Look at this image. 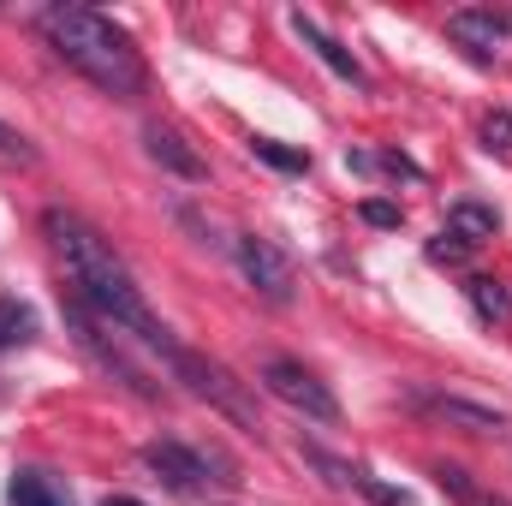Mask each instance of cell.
<instances>
[{
  "mask_svg": "<svg viewBox=\"0 0 512 506\" xmlns=\"http://www.w3.org/2000/svg\"><path fill=\"white\" fill-rule=\"evenodd\" d=\"M435 483H441V495H453L459 506H501V501H489V495L471 483V471H459V465H435Z\"/></svg>",
  "mask_w": 512,
  "mask_h": 506,
  "instance_id": "2e32d148",
  "label": "cell"
},
{
  "mask_svg": "<svg viewBox=\"0 0 512 506\" xmlns=\"http://www.w3.org/2000/svg\"><path fill=\"white\" fill-rule=\"evenodd\" d=\"M0 155H24V161H30L36 149H30V137H24V131H12L6 120H0Z\"/></svg>",
  "mask_w": 512,
  "mask_h": 506,
  "instance_id": "603a6c76",
  "label": "cell"
},
{
  "mask_svg": "<svg viewBox=\"0 0 512 506\" xmlns=\"http://www.w3.org/2000/svg\"><path fill=\"white\" fill-rule=\"evenodd\" d=\"M364 221H370V227H399L405 215H399V203H382V197H370V203H364Z\"/></svg>",
  "mask_w": 512,
  "mask_h": 506,
  "instance_id": "7402d4cb",
  "label": "cell"
},
{
  "mask_svg": "<svg viewBox=\"0 0 512 506\" xmlns=\"http://www.w3.org/2000/svg\"><path fill=\"white\" fill-rule=\"evenodd\" d=\"M143 459H149V471H155L173 495H197L203 483H215V477H209V459L191 453V447H179V441H149Z\"/></svg>",
  "mask_w": 512,
  "mask_h": 506,
  "instance_id": "ba28073f",
  "label": "cell"
},
{
  "mask_svg": "<svg viewBox=\"0 0 512 506\" xmlns=\"http://www.w3.org/2000/svg\"><path fill=\"white\" fill-rule=\"evenodd\" d=\"M66 322H72V334H78V346H84V352H90V358H96V364H102L108 376H120V381L131 387V393H143V399H155V393H161L155 381L143 376V364H137V358H131L126 346L114 340V334H120L114 322H102V316H90L84 304H72V310H66Z\"/></svg>",
  "mask_w": 512,
  "mask_h": 506,
  "instance_id": "277c9868",
  "label": "cell"
},
{
  "mask_svg": "<svg viewBox=\"0 0 512 506\" xmlns=\"http://www.w3.org/2000/svg\"><path fill=\"white\" fill-rule=\"evenodd\" d=\"M358 495L376 501V506H417L405 489H393V483H382V477H364V471H358Z\"/></svg>",
  "mask_w": 512,
  "mask_h": 506,
  "instance_id": "ffe728a7",
  "label": "cell"
},
{
  "mask_svg": "<svg viewBox=\"0 0 512 506\" xmlns=\"http://www.w3.org/2000/svg\"><path fill=\"white\" fill-rule=\"evenodd\" d=\"M292 30H298V36H304V42L316 48V60H322V66H328L334 78H346V84H364V66H358V60H352V54H346V48H340V42H334V36L322 30V24H316V18L292 12Z\"/></svg>",
  "mask_w": 512,
  "mask_h": 506,
  "instance_id": "8fae6325",
  "label": "cell"
},
{
  "mask_svg": "<svg viewBox=\"0 0 512 506\" xmlns=\"http://www.w3.org/2000/svg\"><path fill=\"white\" fill-rule=\"evenodd\" d=\"M411 399H417V411H429L435 423H453V429H465V435H501V429H507L501 411H489V405H477V399H459V393H429V387H417Z\"/></svg>",
  "mask_w": 512,
  "mask_h": 506,
  "instance_id": "52a82bcc",
  "label": "cell"
},
{
  "mask_svg": "<svg viewBox=\"0 0 512 506\" xmlns=\"http://www.w3.org/2000/svg\"><path fill=\"white\" fill-rule=\"evenodd\" d=\"M304 459H310V465H316L334 489H358V471H352V465H340V459H328L322 447H304Z\"/></svg>",
  "mask_w": 512,
  "mask_h": 506,
  "instance_id": "ac0fdd59",
  "label": "cell"
},
{
  "mask_svg": "<svg viewBox=\"0 0 512 506\" xmlns=\"http://www.w3.org/2000/svg\"><path fill=\"white\" fill-rule=\"evenodd\" d=\"M42 36H48L54 54H60L72 72H84L96 90H108V96H120V102H131V96L143 90V60H137L131 36L120 24H108L102 12H90V6H48V12H42Z\"/></svg>",
  "mask_w": 512,
  "mask_h": 506,
  "instance_id": "7a4b0ae2",
  "label": "cell"
},
{
  "mask_svg": "<svg viewBox=\"0 0 512 506\" xmlns=\"http://www.w3.org/2000/svg\"><path fill=\"white\" fill-rule=\"evenodd\" d=\"M161 358H167V370L185 381V387H191L197 399H209V405H215V411H221L227 423H239L245 435H256V429H262V417H256V399L245 393V381L233 376L227 364H215V358H203V352H185L179 340H173V346H167Z\"/></svg>",
  "mask_w": 512,
  "mask_h": 506,
  "instance_id": "3957f363",
  "label": "cell"
},
{
  "mask_svg": "<svg viewBox=\"0 0 512 506\" xmlns=\"http://www.w3.org/2000/svg\"><path fill=\"white\" fill-rule=\"evenodd\" d=\"M143 155H149L161 173H173V179H191V185H203V179H209L203 155H197V149H191L173 126H161V120H149V126H143Z\"/></svg>",
  "mask_w": 512,
  "mask_h": 506,
  "instance_id": "9c48e42d",
  "label": "cell"
},
{
  "mask_svg": "<svg viewBox=\"0 0 512 506\" xmlns=\"http://www.w3.org/2000/svg\"><path fill=\"white\" fill-rule=\"evenodd\" d=\"M251 149L268 167H280V173H304V167H310V155H298V149H286V143H274V137H256Z\"/></svg>",
  "mask_w": 512,
  "mask_h": 506,
  "instance_id": "e0dca14e",
  "label": "cell"
},
{
  "mask_svg": "<svg viewBox=\"0 0 512 506\" xmlns=\"http://www.w3.org/2000/svg\"><path fill=\"white\" fill-rule=\"evenodd\" d=\"M6 501L12 506H72V489H66V477H54V471H18L12 477V489H6Z\"/></svg>",
  "mask_w": 512,
  "mask_h": 506,
  "instance_id": "7c38bea8",
  "label": "cell"
},
{
  "mask_svg": "<svg viewBox=\"0 0 512 506\" xmlns=\"http://www.w3.org/2000/svg\"><path fill=\"white\" fill-rule=\"evenodd\" d=\"M233 262H239V274L256 286V298L262 304H274V310H286L292 304V262L280 256V245L274 239H262V233H239L233 239Z\"/></svg>",
  "mask_w": 512,
  "mask_h": 506,
  "instance_id": "8992f818",
  "label": "cell"
},
{
  "mask_svg": "<svg viewBox=\"0 0 512 506\" xmlns=\"http://www.w3.org/2000/svg\"><path fill=\"white\" fill-rule=\"evenodd\" d=\"M102 506H143V501H131V495H114V501H102Z\"/></svg>",
  "mask_w": 512,
  "mask_h": 506,
  "instance_id": "cb8c5ba5",
  "label": "cell"
},
{
  "mask_svg": "<svg viewBox=\"0 0 512 506\" xmlns=\"http://www.w3.org/2000/svg\"><path fill=\"white\" fill-rule=\"evenodd\" d=\"M501 30H507V24H501L495 12H453V18H447V36H453L471 60H495V54H501Z\"/></svg>",
  "mask_w": 512,
  "mask_h": 506,
  "instance_id": "30bf717a",
  "label": "cell"
},
{
  "mask_svg": "<svg viewBox=\"0 0 512 506\" xmlns=\"http://www.w3.org/2000/svg\"><path fill=\"white\" fill-rule=\"evenodd\" d=\"M42 233L54 239V251L66 256L78 298H84L102 322H114L120 334L143 340L149 352H167V346H173V334L149 316V304H143V292H137L131 268L114 256V245H108L84 215H72V209H48V215H42Z\"/></svg>",
  "mask_w": 512,
  "mask_h": 506,
  "instance_id": "6da1fadb",
  "label": "cell"
},
{
  "mask_svg": "<svg viewBox=\"0 0 512 506\" xmlns=\"http://www.w3.org/2000/svg\"><path fill=\"white\" fill-rule=\"evenodd\" d=\"M465 256H471V245H465L459 233H447V227H441V233L429 239V262H441V268H459Z\"/></svg>",
  "mask_w": 512,
  "mask_h": 506,
  "instance_id": "d6986e66",
  "label": "cell"
},
{
  "mask_svg": "<svg viewBox=\"0 0 512 506\" xmlns=\"http://www.w3.org/2000/svg\"><path fill=\"white\" fill-rule=\"evenodd\" d=\"M36 334V316H30V304H18V298H0V352L6 346H24Z\"/></svg>",
  "mask_w": 512,
  "mask_h": 506,
  "instance_id": "9a60e30c",
  "label": "cell"
},
{
  "mask_svg": "<svg viewBox=\"0 0 512 506\" xmlns=\"http://www.w3.org/2000/svg\"><path fill=\"white\" fill-rule=\"evenodd\" d=\"M483 149H495V155H507L512 149V114L507 108H495V114L483 120Z\"/></svg>",
  "mask_w": 512,
  "mask_h": 506,
  "instance_id": "44dd1931",
  "label": "cell"
},
{
  "mask_svg": "<svg viewBox=\"0 0 512 506\" xmlns=\"http://www.w3.org/2000/svg\"><path fill=\"white\" fill-rule=\"evenodd\" d=\"M495 227H501V215H495V209H483V203H453V215H447V233H459L471 251H477V245H489V239H495Z\"/></svg>",
  "mask_w": 512,
  "mask_h": 506,
  "instance_id": "4fadbf2b",
  "label": "cell"
},
{
  "mask_svg": "<svg viewBox=\"0 0 512 506\" xmlns=\"http://www.w3.org/2000/svg\"><path fill=\"white\" fill-rule=\"evenodd\" d=\"M465 298H471V310H477L483 322H495V328H507V322H512V292L501 286V280L477 274V280L465 286Z\"/></svg>",
  "mask_w": 512,
  "mask_h": 506,
  "instance_id": "5bb4252c",
  "label": "cell"
},
{
  "mask_svg": "<svg viewBox=\"0 0 512 506\" xmlns=\"http://www.w3.org/2000/svg\"><path fill=\"white\" fill-rule=\"evenodd\" d=\"M262 387L292 405L298 417H316V423H340V399L328 393V381H316V370H304L298 358H268L262 364Z\"/></svg>",
  "mask_w": 512,
  "mask_h": 506,
  "instance_id": "5b68a950",
  "label": "cell"
}]
</instances>
